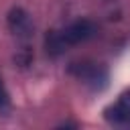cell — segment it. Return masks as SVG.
I'll return each instance as SVG.
<instances>
[{
	"label": "cell",
	"instance_id": "obj_5",
	"mask_svg": "<svg viewBox=\"0 0 130 130\" xmlns=\"http://www.w3.org/2000/svg\"><path fill=\"white\" fill-rule=\"evenodd\" d=\"M65 47L67 45H65V41L61 37V30H49L47 32V37H45V49H47L49 55L57 57V55H61L65 51Z\"/></svg>",
	"mask_w": 130,
	"mask_h": 130
},
{
	"label": "cell",
	"instance_id": "obj_2",
	"mask_svg": "<svg viewBox=\"0 0 130 130\" xmlns=\"http://www.w3.org/2000/svg\"><path fill=\"white\" fill-rule=\"evenodd\" d=\"M8 28H10V32H12L14 37H18V39H28V37L32 35L35 24H32L30 14H28L24 8H12V10L8 12Z\"/></svg>",
	"mask_w": 130,
	"mask_h": 130
},
{
	"label": "cell",
	"instance_id": "obj_6",
	"mask_svg": "<svg viewBox=\"0 0 130 130\" xmlns=\"http://www.w3.org/2000/svg\"><path fill=\"white\" fill-rule=\"evenodd\" d=\"M6 104H8V93H6V87H4V83L0 79V108H4Z\"/></svg>",
	"mask_w": 130,
	"mask_h": 130
},
{
	"label": "cell",
	"instance_id": "obj_3",
	"mask_svg": "<svg viewBox=\"0 0 130 130\" xmlns=\"http://www.w3.org/2000/svg\"><path fill=\"white\" fill-rule=\"evenodd\" d=\"M69 71H71L77 79H81V81H85V83H93V85L104 83V79H106V71H104L98 63H87V61H83V63H73V65L69 67Z\"/></svg>",
	"mask_w": 130,
	"mask_h": 130
},
{
	"label": "cell",
	"instance_id": "obj_1",
	"mask_svg": "<svg viewBox=\"0 0 130 130\" xmlns=\"http://www.w3.org/2000/svg\"><path fill=\"white\" fill-rule=\"evenodd\" d=\"M95 30H98L95 22H91L89 18H79V20L71 22L69 26H65L61 30V37H63L65 45L71 47V45H79V43L91 39L95 35Z\"/></svg>",
	"mask_w": 130,
	"mask_h": 130
},
{
	"label": "cell",
	"instance_id": "obj_4",
	"mask_svg": "<svg viewBox=\"0 0 130 130\" xmlns=\"http://www.w3.org/2000/svg\"><path fill=\"white\" fill-rule=\"evenodd\" d=\"M108 118L114 120V122H124V120H130V91L124 93L116 106H112L110 110H106Z\"/></svg>",
	"mask_w": 130,
	"mask_h": 130
}]
</instances>
